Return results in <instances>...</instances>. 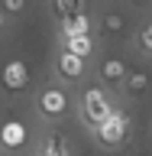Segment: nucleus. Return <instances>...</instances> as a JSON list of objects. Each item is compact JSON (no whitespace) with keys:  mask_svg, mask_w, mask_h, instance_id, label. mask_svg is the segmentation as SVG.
<instances>
[{"mask_svg":"<svg viewBox=\"0 0 152 156\" xmlns=\"http://www.w3.org/2000/svg\"><path fill=\"white\" fill-rule=\"evenodd\" d=\"M113 111L117 107H113V101L107 98L104 88H84V94H81V120H84L91 130H94L97 124H104Z\"/></svg>","mask_w":152,"mask_h":156,"instance_id":"nucleus-1","label":"nucleus"},{"mask_svg":"<svg viewBox=\"0 0 152 156\" xmlns=\"http://www.w3.org/2000/svg\"><path fill=\"white\" fill-rule=\"evenodd\" d=\"M68 107H71V98H68V91L62 85H46L36 94V114L42 117V120H58V117H65Z\"/></svg>","mask_w":152,"mask_h":156,"instance_id":"nucleus-2","label":"nucleus"},{"mask_svg":"<svg viewBox=\"0 0 152 156\" xmlns=\"http://www.w3.org/2000/svg\"><path fill=\"white\" fill-rule=\"evenodd\" d=\"M94 136H97V143L107 146V150L120 146L126 136H130V114H123V111H113V114L107 117L104 124H97V127H94Z\"/></svg>","mask_w":152,"mask_h":156,"instance_id":"nucleus-3","label":"nucleus"},{"mask_svg":"<svg viewBox=\"0 0 152 156\" xmlns=\"http://www.w3.org/2000/svg\"><path fill=\"white\" fill-rule=\"evenodd\" d=\"M0 81H3L7 91H23V88L29 85V68H26V62H23V58H10L7 65H3Z\"/></svg>","mask_w":152,"mask_h":156,"instance_id":"nucleus-4","label":"nucleus"},{"mask_svg":"<svg viewBox=\"0 0 152 156\" xmlns=\"http://www.w3.org/2000/svg\"><path fill=\"white\" fill-rule=\"evenodd\" d=\"M84 68H87L84 55H75V52H68V49H62L55 55V72L65 78V81H78V78L84 75Z\"/></svg>","mask_w":152,"mask_h":156,"instance_id":"nucleus-5","label":"nucleus"},{"mask_svg":"<svg viewBox=\"0 0 152 156\" xmlns=\"http://www.w3.org/2000/svg\"><path fill=\"white\" fill-rule=\"evenodd\" d=\"M26 124L23 120H7V124L0 127V140H3V146L7 150H19V146L26 143Z\"/></svg>","mask_w":152,"mask_h":156,"instance_id":"nucleus-6","label":"nucleus"},{"mask_svg":"<svg viewBox=\"0 0 152 156\" xmlns=\"http://www.w3.org/2000/svg\"><path fill=\"white\" fill-rule=\"evenodd\" d=\"M100 81H107V85H123L126 81L123 58H104V62H100Z\"/></svg>","mask_w":152,"mask_h":156,"instance_id":"nucleus-7","label":"nucleus"},{"mask_svg":"<svg viewBox=\"0 0 152 156\" xmlns=\"http://www.w3.org/2000/svg\"><path fill=\"white\" fill-rule=\"evenodd\" d=\"M84 33H91V16H87L84 10L75 13V16L62 20V39H65V36H84Z\"/></svg>","mask_w":152,"mask_h":156,"instance_id":"nucleus-8","label":"nucleus"},{"mask_svg":"<svg viewBox=\"0 0 152 156\" xmlns=\"http://www.w3.org/2000/svg\"><path fill=\"white\" fill-rule=\"evenodd\" d=\"M62 49H68V52L87 58L91 52H94V39H91V33H84V36H65V39H62Z\"/></svg>","mask_w":152,"mask_h":156,"instance_id":"nucleus-9","label":"nucleus"},{"mask_svg":"<svg viewBox=\"0 0 152 156\" xmlns=\"http://www.w3.org/2000/svg\"><path fill=\"white\" fill-rule=\"evenodd\" d=\"M42 146H46L52 156H71V143H68L62 133H55V130L46 133V143H42Z\"/></svg>","mask_w":152,"mask_h":156,"instance_id":"nucleus-10","label":"nucleus"},{"mask_svg":"<svg viewBox=\"0 0 152 156\" xmlns=\"http://www.w3.org/2000/svg\"><path fill=\"white\" fill-rule=\"evenodd\" d=\"M126 91H133V94H143L146 88H149V75L146 72H126Z\"/></svg>","mask_w":152,"mask_h":156,"instance_id":"nucleus-11","label":"nucleus"},{"mask_svg":"<svg viewBox=\"0 0 152 156\" xmlns=\"http://www.w3.org/2000/svg\"><path fill=\"white\" fill-rule=\"evenodd\" d=\"M81 10H84V0H55V13H58V20L75 16V13H81Z\"/></svg>","mask_w":152,"mask_h":156,"instance_id":"nucleus-12","label":"nucleus"},{"mask_svg":"<svg viewBox=\"0 0 152 156\" xmlns=\"http://www.w3.org/2000/svg\"><path fill=\"white\" fill-rule=\"evenodd\" d=\"M136 42H139L143 52H152V23H146V26L136 33Z\"/></svg>","mask_w":152,"mask_h":156,"instance_id":"nucleus-13","label":"nucleus"},{"mask_svg":"<svg viewBox=\"0 0 152 156\" xmlns=\"http://www.w3.org/2000/svg\"><path fill=\"white\" fill-rule=\"evenodd\" d=\"M100 26H104L107 33H120V29H123V13H107Z\"/></svg>","mask_w":152,"mask_h":156,"instance_id":"nucleus-14","label":"nucleus"},{"mask_svg":"<svg viewBox=\"0 0 152 156\" xmlns=\"http://www.w3.org/2000/svg\"><path fill=\"white\" fill-rule=\"evenodd\" d=\"M23 7H26V0H3V10H7L10 16H16V13H23Z\"/></svg>","mask_w":152,"mask_h":156,"instance_id":"nucleus-15","label":"nucleus"},{"mask_svg":"<svg viewBox=\"0 0 152 156\" xmlns=\"http://www.w3.org/2000/svg\"><path fill=\"white\" fill-rule=\"evenodd\" d=\"M7 16H10V13H7L3 7H0V29H7Z\"/></svg>","mask_w":152,"mask_h":156,"instance_id":"nucleus-16","label":"nucleus"},{"mask_svg":"<svg viewBox=\"0 0 152 156\" xmlns=\"http://www.w3.org/2000/svg\"><path fill=\"white\" fill-rule=\"evenodd\" d=\"M146 3H149V0H133V7H146Z\"/></svg>","mask_w":152,"mask_h":156,"instance_id":"nucleus-17","label":"nucleus"},{"mask_svg":"<svg viewBox=\"0 0 152 156\" xmlns=\"http://www.w3.org/2000/svg\"><path fill=\"white\" fill-rule=\"evenodd\" d=\"M36 156H52V153H49V150H46V146H42V150H39V153Z\"/></svg>","mask_w":152,"mask_h":156,"instance_id":"nucleus-18","label":"nucleus"},{"mask_svg":"<svg viewBox=\"0 0 152 156\" xmlns=\"http://www.w3.org/2000/svg\"><path fill=\"white\" fill-rule=\"evenodd\" d=\"M3 150H7V146H3V140H0V153H3Z\"/></svg>","mask_w":152,"mask_h":156,"instance_id":"nucleus-19","label":"nucleus"}]
</instances>
